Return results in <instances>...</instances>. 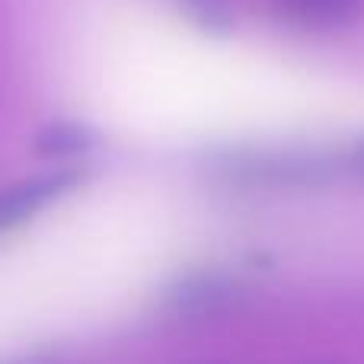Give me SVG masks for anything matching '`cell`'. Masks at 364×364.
<instances>
[{
  "label": "cell",
  "mask_w": 364,
  "mask_h": 364,
  "mask_svg": "<svg viewBox=\"0 0 364 364\" xmlns=\"http://www.w3.org/2000/svg\"><path fill=\"white\" fill-rule=\"evenodd\" d=\"M48 195V188L42 186H29V188H19V192L10 195H0V227H10L13 220L26 218L32 208H38Z\"/></svg>",
  "instance_id": "6da1fadb"
},
{
  "label": "cell",
  "mask_w": 364,
  "mask_h": 364,
  "mask_svg": "<svg viewBox=\"0 0 364 364\" xmlns=\"http://www.w3.org/2000/svg\"><path fill=\"white\" fill-rule=\"evenodd\" d=\"M304 4H307V10L314 16H323V13H339L342 0H304Z\"/></svg>",
  "instance_id": "7a4b0ae2"
}]
</instances>
